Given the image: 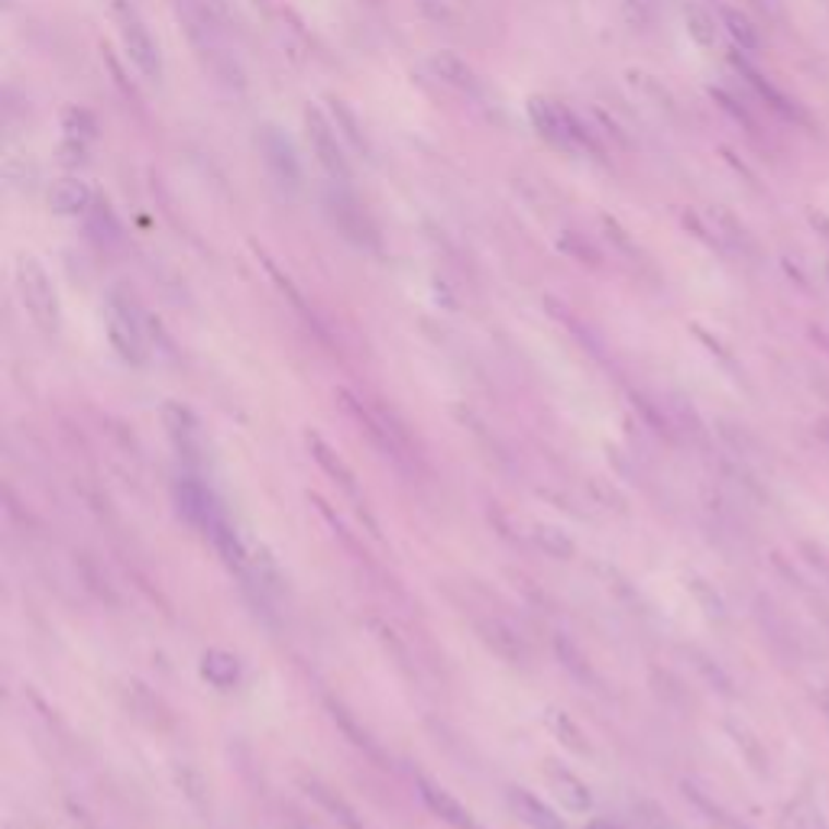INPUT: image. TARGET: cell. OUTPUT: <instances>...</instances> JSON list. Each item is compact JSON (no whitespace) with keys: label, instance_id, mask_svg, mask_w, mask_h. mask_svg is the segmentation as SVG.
<instances>
[{"label":"cell","instance_id":"12","mask_svg":"<svg viewBox=\"0 0 829 829\" xmlns=\"http://www.w3.org/2000/svg\"><path fill=\"white\" fill-rule=\"evenodd\" d=\"M684 20H687L690 36H694L703 49H710V46L717 43V23H713V13H710L707 7L690 3V7L684 10Z\"/></svg>","mask_w":829,"mask_h":829},{"label":"cell","instance_id":"2","mask_svg":"<svg viewBox=\"0 0 829 829\" xmlns=\"http://www.w3.org/2000/svg\"><path fill=\"white\" fill-rule=\"evenodd\" d=\"M257 146H260V159H263L267 176L273 179V185L285 198H298L305 191V169H301V156H298L292 137L276 123H267L257 137Z\"/></svg>","mask_w":829,"mask_h":829},{"label":"cell","instance_id":"8","mask_svg":"<svg viewBox=\"0 0 829 829\" xmlns=\"http://www.w3.org/2000/svg\"><path fill=\"white\" fill-rule=\"evenodd\" d=\"M97 201L92 191V185L69 176L49 188V208L62 217H85L92 211V204Z\"/></svg>","mask_w":829,"mask_h":829},{"label":"cell","instance_id":"14","mask_svg":"<svg viewBox=\"0 0 829 829\" xmlns=\"http://www.w3.org/2000/svg\"><path fill=\"white\" fill-rule=\"evenodd\" d=\"M784 829H829L820 807H814L810 801H797L787 807L784 814Z\"/></svg>","mask_w":829,"mask_h":829},{"label":"cell","instance_id":"11","mask_svg":"<svg viewBox=\"0 0 829 829\" xmlns=\"http://www.w3.org/2000/svg\"><path fill=\"white\" fill-rule=\"evenodd\" d=\"M85 221H88L92 237L97 244H117L120 234H123V227H120V221H117V214L107 201H94L92 211L85 214Z\"/></svg>","mask_w":829,"mask_h":829},{"label":"cell","instance_id":"4","mask_svg":"<svg viewBox=\"0 0 829 829\" xmlns=\"http://www.w3.org/2000/svg\"><path fill=\"white\" fill-rule=\"evenodd\" d=\"M117 23H120V43L123 52L130 59V66L150 82V85H163L166 79V62H163V49L153 39L150 26L143 23V16L137 13V7L120 3L117 7Z\"/></svg>","mask_w":829,"mask_h":829},{"label":"cell","instance_id":"6","mask_svg":"<svg viewBox=\"0 0 829 829\" xmlns=\"http://www.w3.org/2000/svg\"><path fill=\"white\" fill-rule=\"evenodd\" d=\"M324 211H328V217L334 221V227H337L347 240H354L357 247H372V244H379V230H376L372 217L364 211V204L354 198V191H351L347 185L328 188V194H324Z\"/></svg>","mask_w":829,"mask_h":829},{"label":"cell","instance_id":"3","mask_svg":"<svg viewBox=\"0 0 829 829\" xmlns=\"http://www.w3.org/2000/svg\"><path fill=\"white\" fill-rule=\"evenodd\" d=\"M305 137H308L311 156L318 159V166L324 169V176L334 185H351V179H354V166H351L344 137H341V130L324 117V110H318V107H311V104L305 107Z\"/></svg>","mask_w":829,"mask_h":829},{"label":"cell","instance_id":"13","mask_svg":"<svg viewBox=\"0 0 829 829\" xmlns=\"http://www.w3.org/2000/svg\"><path fill=\"white\" fill-rule=\"evenodd\" d=\"M720 16H723L726 29L736 36L742 49H758V46H761V39H758V29L751 26V20H748L745 13H738V10H733V7H720Z\"/></svg>","mask_w":829,"mask_h":829},{"label":"cell","instance_id":"1","mask_svg":"<svg viewBox=\"0 0 829 829\" xmlns=\"http://www.w3.org/2000/svg\"><path fill=\"white\" fill-rule=\"evenodd\" d=\"M529 117H532V127L538 130V137L545 143H552L554 150H564V153H590L593 150V137L577 120V114L552 97H532Z\"/></svg>","mask_w":829,"mask_h":829},{"label":"cell","instance_id":"5","mask_svg":"<svg viewBox=\"0 0 829 829\" xmlns=\"http://www.w3.org/2000/svg\"><path fill=\"white\" fill-rule=\"evenodd\" d=\"M16 285H20L23 305L33 315V321L39 328H46V331H56V324H59V298H56L52 279L46 276V270L33 257H23L16 263Z\"/></svg>","mask_w":829,"mask_h":829},{"label":"cell","instance_id":"10","mask_svg":"<svg viewBox=\"0 0 829 829\" xmlns=\"http://www.w3.org/2000/svg\"><path fill=\"white\" fill-rule=\"evenodd\" d=\"M331 114H334V127L341 130V137H344V143H351L354 150H360L364 156H372V150H369V140L367 133H364V123L357 120V114L344 104V100H331Z\"/></svg>","mask_w":829,"mask_h":829},{"label":"cell","instance_id":"7","mask_svg":"<svg viewBox=\"0 0 829 829\" xmlns=\"http://www.w3.org/2000/svg\"><path fill=\"white\" fill-rule=\"evenodd\" d=\"M107 328H110V341L117 344V351L123 357H133V360L143 357V351H146L143 324H140V318L133 315V308L120 295L107 298Z\"/></svg>","mask_w":829,"mask_h":829},{"label":"cell","instance_id":"15","mask_svg":"<svg viewBox=\"0 0 829 829\" xmlns=\"http://www.w3.org/2000/svg\"><path fill=\"white\" fill-rule=\"evenodd\" d=\"M824 707H827V720H829V697H827V700H824Z\"/></svg>","mask_w":829,"mask_h":829},{"label":"cell","instance_id":"9","mask_svg":"<svg viewBox=\"0 0 829 829\" xmlns=\"http://www.w3.org/2000/svg\"><path fill=\"white\" fill-rule=\"evenodd\" d=\"M428 66H431L435 79H438V82H445L448 88H454V92H461V94H479V79H476V72L463 62L461 56L438 52V56H431V59H428Z\"/></svg>","mask_w":829,"mask_h":829}]
</instances>
